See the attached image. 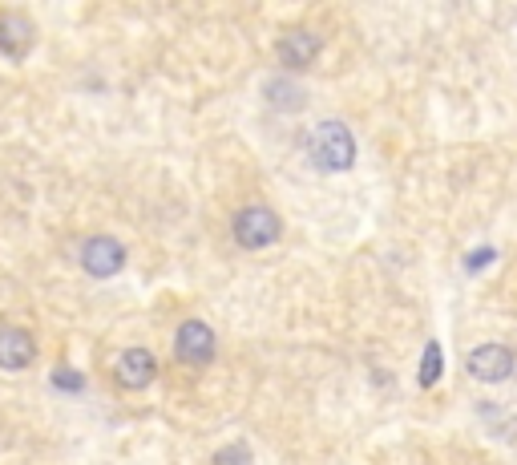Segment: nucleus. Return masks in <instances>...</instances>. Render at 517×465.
I'll list each match as a JSON object with an SVG mask.
<instances>
[{"mask_svg": "<svg viewBox=\"0 0 517 465\" xmlns=\"http://www.w3.org/2000/svg\"><path fill=\"white\" fill-rule=\"evenodd\" d=\"M307 158L320 170H348L356 162V138L344 122H320L307 134Z\"/></svg>", "mask_w": 517, "mask_h": 465, "instance_id": "1", "label": "nucleus"}, {"mask_svg": "<svg viewBox=\"0 0 517 465\" xmlns=\"http://www.w3.org/2000/svg\"><path fill=\"white\" fill-rule=\"evenodd\" d=\"M231 235H235V243L239 247H247V251H263V247H271L279 235H283V223H279V215L271 211V207H243L235 219H231Z\"/></svg>", "mask_w": 517, "mask_h": 465, "instance_id": "2", "label": "nucleus"}, {"mask_svg": "<svg viewBox=\"0 0 517 465\" xmlns=\"http://www.w3.org/2000/svg\"><path fill=\"white\" fill-rule=\"evenodd\" d=\"M81 267L93 279H110L126 267V247L114 235H93V239L81 243Z\"/></svg>", "mask_w": 517, "mask_h": 465, "instance_id": "3", "label": "nucleus"}, {"mask_svg": "<svg viewBox=\"0 0 517 465\" xmlns=\"http://www.w3.org/2000/svg\"><path fill=\"white\" fill-rule=\"evenodd\" d=\"M320 49H324V41H320V33H312V29H291V33H283L279 45H275L279 61H283L291 73L312 69L316 57H320Z\"/></svg>", "mask_w": 517, "mask_h": 465, "instance_id": "4", "label": "nucleus"}, {"mask_svg": "<svg viewBox=\"0 0 517 465\" xmlns=\"http://www.w3.org/2000/svg\"><path fill=\"white\" fill-rule=\"evenodd\" d=\"M174 352L182 364H211L215 360V332L202 320H186L174 336Z\"/></svg>", "mask_w": 517, "mask_h": 465, "instance_id": "5", "label": "nucleus"}, {"mask_svg": "<svg viewBox=\"0 0 517 465\" xmlns=\"http://www.w3.org/2000/svg\"><path fill=\"white\" fill-rule=\"evenodd\" d=\"M465 368H469V377L477 381H505L509 372H513V352L505 344H477L469 356H465Z\"/></svg>", "mask_w": 517, "mask_h": 465, "instance_id": "6", "label": "nucleus"}, {"mask_svg": "<svg viewBox=\"0 0 517 465\" xmlns=\"http://www.w3.org/2000/svg\"><path fill=\"white\" fill-rule=\"evenodd\" d=\"M154 377H158V360L146 348H126L118 356V364H114V381L122 389H146Z\"/></svg>", "mask_w": 517, "mask_h": 465, "instance_id": "7", "label": "nucleus"}, {"mask_svg": "<svg viewBox=\"0 0 517 465\" xmlns=\"http://www.w3.org/2000/svg\"><path fill=\"white\" fill-rule=\"evenodd\" d=\"M37 356V340L17 328V324H0V368H9V372H21L29 368Z\"/></svg>", "mask_w": 517, "mask_h": 465, "instance_id": "8", "label": "nucleus"}, {"mask_svg": "<svg viewBox=\"0 0 517 465\" xmlns=\"http://www.w3.org/2000/svg\"><path fill=\"white\" fill-rule=\"evenodd\" d=\"M33 37H37V29L25 13H0V53L5 57L21 61L33 49Z\"/></svg>", "mask_w": 517, "mask_h": 465, "instance_id": "9", "label": "nucleus"}, {"mask_svg": "<svg viewBox=\"0 0 517 465\" xmlns=\"http://www.w3.org/2000/svg\"><path fill=\"white\" fill-rule=\"evenodd\" d=\"M263 93H267V102H271L275 110H283V114H295V110L307 106V93H303L291 77H271Z\"/></svg>", "mask_w": 517, "mask_h": 465, "instance_id": "10", "label": "nucleus"}, {"mask_svg": "<svg viewBox=\"0 0 517 465\" xmlns=\"http://www.w3.org/2000/svg\"><path fill=\"white\" fill-rule=\"evenodd\" d=\"M445 372V356H441V344H429L425 348V360H421V389H433Z\"/></svg>", "mask_w": 517, "mask_h": 465, "instance_id": "11", "label": "nucleus"}, {"mask_svg": "<svg viewBox=\"0 0 517 465\" xmlns=\"http://www.w3.org/2000/svg\"><path fill=\"white\" fill-rule=\"evenodd\" d=\"M53 389H61V393H81L85 389V377L77 368H69V364H57L53 368Z\"/></svg>", "mask_w": 517, "mask_h": 465, "instance_id": "12", "label": "nucleus"}, {"mask_svg": "<svg viewBox=\"0 0 517 465\" xmlns=\"http://www.w3.org/2000/svg\"><path fill=\"white\" fill-rule=\"evenodd\" d=\"M215 465H255V457H251V449L243 441H235V445H223L215 453Z\"/></svg>", "mask_w": 517, "mask_h": 465, "instance_id": "13", "label": "nucleus"}, {"mask_svg": "<svg viewBox=\"0 0 517 465\" xmlns=\"http://www.w3.org/2000/svg\"><path fill=\"white\" fill-rule=\"evenodd\" d=\"M489 259H493V251L485 247V251H477V255H469V259H465V267H469V271H477V267H485Z\"/></svg>", "mask_w": 517, "mask_h": 465, "instance_id": "14", "label": "nucleus"}]
</instances>
